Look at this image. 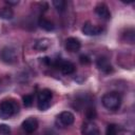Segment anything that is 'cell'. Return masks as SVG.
<instances>
[{
	"label": "cell",
	"instance_id": "obj_1",
	"mask_svg": "<svg viewBox=\"0 0 135 135\" xmlns=\"http://www.w3.org/2000/svg\"><path fill=\"white\" fill-rule=\"evenodd\" d=\"M19 104L15 99H5L0 102V118L8 119L19 112Z\"/></svg>",
	"mask_w": 135,
	"mask_h": 135
},
{
	"label": "cell",
	"instance_id": "obj_2",
	"mask_svg": "<svg viewBox=\"0 0 135 135\" xmlns=\"http://www.w3.org/2000/svg\"><path fill=\"white\" fill-rule=\"evenodd\" d=\"M102 104L108 110H118L121 104V96L117 92H109L102 96Z\"/></svg>",
	"mask_w": 135,
	"mask_h": 135
},
{
	"label": "cell",
	"instance_id": "obj_3",
	"mask_svg": "<svg viewBox=\"0 0 135 135\" xmlns=\"http://www.w3.org/2000/svg\"><path fill=\"white\" fill-rule=\"evenodd\" d=\"M50 66H55L57 69L60 70V72L64 75H71L75 72L76 68L75 64L71 61L68 60H63L61 58H56V59H52L51 58V64Z\"/></svg>",
	"mask_w": 135,
	"mask_h": 135
},
{
	"label": "cell",
	"instance_id": "obj_4",
	"mask_svg": "<svg viewBox=\"0 0 135 135\" xmlns=\"http://www.w3.org/2000/svg\"><path fill=\"white\" fill-rule=\"evenodd\" d=\"M52 98H53V93H52L51 90L43 89V90L39 91V93L37 95V105H38V109L40 111L47 110L51 107Z\"/></svg>",
	"mask_w": 135,
	"mask_h": 135
},
{
	"label": "cell",
	"instance_id": "obj_5",
	"mask_svg": "<svg viewBox=\"0 0 135 135\" xmlns=\"http://www.w3.org/2000/svg\"><path fill=\"white\" fill-rule=\"evenodd\" d=\"M0 59H1V61H3L4 63H7V64H13V63L17 62L18 56H17L16 50L12 46L2 47L0 51Z\"/></svg>",
	"mask_w": 135,
	"mask_h": 135
},
{
	"label": "cell",
	"instance_id": "obj_6",
	"mask_svg": "<svg viewBox=\"0 0 135 135\" xmlns=\"http://www.w3.org/2000/svg\"><path fill=\"white\" fill-rule=\"evenodd\" d=\"M81 30H82V33L86 36H97V35L101 34L103 31V28L100 25H95L90 21L85 22Z\"/></svg>",
	"mask_w": 135,
	"mask_h": 135
},
{
	"label": "cell",
	"instance_id": "obj_7",
	"mask_svg": "<svg viewBox=\"0 0 135 135\" xmlns=\"http://www.w3.org/2000/svg\"><path fill=\"white\" fill-rule=\"evenodd\" d=\"M96 66L98 68L99 71H101L104 74H110V73L113 72V66H112L110 60L107 57H104V56H101V57L97 58Z\"/></svg>",
	"mask_w": 135,
	"mask_h": 135
},
{
	"label": "cell",
	"instance_id": "obj_8",
	"mask_svg": "<svg viewBox=\"0 0 135 135\" xmlns=\"http://www.w3.org/2000/svg\"><path fill=\"white\" fill-rule=\"evenodd\" d=\"M95 14L102 20H110L111 18V12L105 3L99 2L95 6Z\"/></svg>",
	"mask_w": 135,
	"mask_h": 135
},
{
	"label": "cell",
	"instance_id": "obj_9",
	"mask_svg": "<svg viewBox=\"0 0 135 135\" xmlns=\"http://www.w3.org/2000/svg\"><path fill=\"white\" fill-rule=\"evenodd\" d=\"M81 134L82 135H100L97 124L93 121H90V120L82 124Z\"/></svg>",
	"mask_w": 135,
	"mask_h": 135
},
{
	"label": "cell",
	"instance_id": "obj_10",
	"mask_svg": "<svg viewBox=\"0 0 135 135\" xmlns=\"http://www.w3.org/2000/svg\"><path fill=\"white\" fill-rule=\"evenodd\" d=\"M74 120H75L74 114L71 113L70 111H63L58 116V122L60 123L61 127H69V126H71V124L74 123Z\"/></svg>",
	"mask_w": 135,
	"mask_h": 135
},
{
	"label": "cell",
	"instance_id": "obj_11",
	"mask_svg": "<svg viewBox=\"0 0 135 135\" xmlns=\"http://www.w3.org/2000/svg\"><path fill=\"white\" fill-rule=\"evenodd\" d=\"M38 128V120L35 117H28L22 122V129L24 132L31 134L35 132Z\"/></svg>",
	"mask_w": 135,
	"mask_h": 135
},
{
	"label": "cell",
	"instance_id": "obj_12",
	"mask_svg": "<svg viewBox=\"0 0 135 135\" xmlns=\"http://www.w3.org/2000/svg\"><path fill=\"white\" fill-rule=\"evenodd\" d=\"M81 47V42L78 38L75 37H69L65 40V49L71 52V53H76L80 50Z\"/></svg>",
	"mask_w": 135,
	"mask_h": 135
},
{
	"label": "cell",
	"instance_id": "obj_13",
	"mask_svg": "<svg viewBox=\"0 0 135 135\" xmlns=\"http://www.w3.org/2000/svg\"><path fill=\"white\" fill-rule=\"evenodd\" d=\"M50 45H51L50 39H47V38H40V39L35 41L34 49L37 50L38 52H43V51L47 50L50 47Z\"/></svg>",
	"mask_w": 135,
	"mask_h": 135
},
{
	"label": "cell",
	"instance_id": "obj_14",
	"mask_svg": "<svg viewBox=\"0 0 135 135\" xmlns=\"http://www.w3.org/2000/svg\"><path fill=\"white\" fill-rule=\"evenodd\" d=\"M38 25H39L42 30H44V31H46V32H52V31L55 30V24H54L51 20H49V19H46V18H44V17H40V18H39V20H38Z\"/></svg>",
	"mask_w": 135,
	"mask_h": 135
},
{
	"label": "cell",
	"instance_id": "obj_15",
	"mask_svg": "<svg viewBox=\"0 0 135 135\" xmlns=\"http://www.w3.org/2000/svg\"><path fill=\"white\" fill-rule=\"evenodd\" d=\"M14 17V11L9 6H4L0 8V18L3 20H11Z\"/></svg>",
	"mask_w": 135,
	"mask_h": 135
},
{
	"label": "cell",
	"instance_id": "obj_16",
	"mask_svg": "<svg viewBox=\"0 0 135 135\" xmlns=\"http://www.w3.org/2000/svg\"><path fill=\"white\" fill-rule=\"evenodd\" d=\"M84 114H85V117L92 121L95 117H96V110H95V107L92 104V103H89L85 105V111H84Z\"/></svg>",
	"mask_w": 135,
	"mask_h": 135
},
{
	"label": "cell",
	"instance_id": "obj_17",
	"mask_svg": "<svg viewBox=\"0 0 135 135\" xmlns=\"http://www.w3.org/2000/svg\"><path fill=\"white\" fill-rule=\"evenodd\" d=\"M52 4L54 5V7H55L58 12H63L64 8H65L66 2L63 1V0H54V1L52 2Z\"/></svg>",
	"mask_w": 135,
	"mask_h": 135
},
{
	"label": "cell",
	"instance_id": "obj_18",
	"mask_svg": "<svg viewBox=\"0 0 135 135\" xmlns=\"http://www.w3.org/2000/svg\"><path fill=\"white\" fill-rule=\"evenodd\" d=\"M22 101H23V104L24 107L26 108H30L33 105V102H34V97L32 94H26L22 97Z\"/></svg>",
	"mask_w": 135,
	"mask_h": 135
},
{
	"label": "cell",
	"instance_id": "obj_19",
	"mask_svg": "<svg viewBox=\"0 0 135 135\" xmlns=\"http://www.w3.org/2000/svg\"><path fill=\"white\" fill-rule=\"evenodd\" d=\"M117 131H118L117 126L114 124V123H110V124H108V127H107L105 135H117Z\"/></svg>",
	"mask_w": 135,
	"mask_h": 135
},
{
	"label": "cell",
	"instance_id": "obj_20",
	"mask_svg": "<svg viewBox=\"0 0 135 135\" xmlns=\"http://www.w3.org/2000/svg\"><path fill=\"white\" fill-rule=\"evenodd\" d=\"M0 135H11V128L7 124H0Z\"/></svg>",
	"mask_w": 135,
	"mask_h": 135
},
{
	"label": "cell",
	"instance_id": "obj_21",
	"mask_svg": "<svg viewBox=\"0 0 135 135\" xmlns=\"http://www.w3.org/2000/svg\"><path fill=\"white\" fill-rule=\"evenodd\" d=\"M79 61H80L81 64H84V65L91 63V59H90V57L86 56V55H81V56L79 57Z\"/></svg>",
	"mask_w": 135,
	"mask_h": 135
},
{
	"label": "cell",
	"instance_id": "obj_22",
	"mask_svg": "<svg viewBox=\"0 0 135 135\" xmlns=\"http://www.w3.org/2000/svg\"><path fill=\"white\" fill-rule=\"evenodd\" d=\"M5 3H6L8 6H9V5H17V4L19 3V1H18V0H6Z\"/></svg>",
	"mask_w": 135,
	"mask_h": 135
}]
</instances>
